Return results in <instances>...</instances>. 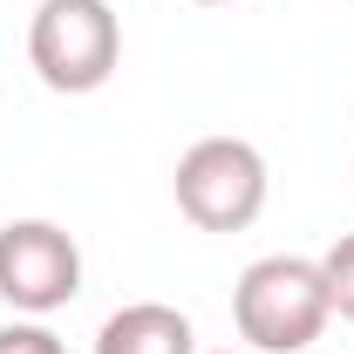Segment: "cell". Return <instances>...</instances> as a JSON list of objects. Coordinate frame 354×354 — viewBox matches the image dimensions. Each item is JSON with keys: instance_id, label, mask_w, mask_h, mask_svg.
<instances>
[{"instance_id": "6da1fadb", "label": "cell", "mask_w": 354, "mask_h": 354, "mask_svg": "<svg viewBox=\"0 0 354 354\" xmlns=\"http://www.w3.org/2000/svg\"><path fill=\"white\" fill-rule=\"evenodd\" d=\"M334 320L327 300V279L320 259H293V252H272L252 259L232 286V327L252 354H307Z\"/></svg>"}, {"instance_id": "7a4b0ae2", "label": "cell", "mask_w": 354, "mask_h": 354, "mask_svg": "<svg viewBox=\"0 0 354 354\" xmlns=\"http://www.w3.org/2000/svg\"><path fill=\"white\" fill-rule=\"evenodd\" d=\"M123 62V21L109 0H41L28 21V68L55 95H95Z\"/></svg>"}, {"instance_id": "3957f363", "label": "cell", "mask_w": 354, "mask_h": 354, "mask_svg": "<svg viewBox=\"0 0 354 354\" xmlns=\"http://www.w3.org/2000/svg\"><path fill=\"white\" fill-rule=\"evenodd\" d=\"M266 157L245 136H198L171 171V198L198 232H245L266 212Z\"/></svg>"}, {"instance_id": "277c9868", "label": "cell", "mask_w": 354, "mask_h": 354, "mask_svg": "<svg viewBox=\"0 0 354 354\" xmlns=\"http://www.w3.org/2000/svg\"><path fill=\"white\" fill-rule=\"evenodd\" d=\"M82 293V245L55 218H7L0 225V300L28 320L68 307Z\"/></svg>"}, {"instance_id": "5b68a950", "label": "cell", "mask_w": 354, "mask_h": 354, "mask_svg": "<svg viewBox=\"0 0 354 354\" xmlns=\"http://www.w3.org/2000/svg\"><path fill=\"white\" fill-rule=\"evenodd\" d=\"M95 354H198V334H191V313L164 300H130L95 327Z\"/></svg>"}, {"instance_id": "8992f818", "label": "cell", "mask_w": 354, "mask_h": 354, "mask_svg": "<svg viewBox=\"0 0 354 354\" xmlns=\"http://www.w3.org/2000/svg\"><path fill=\"white\" fill-rule=\"evenodd\" d=\"M320 279H327V300L341 320H354V232H341L327 252H320Z\"/></svg>"}, {"instance_id": "52a82bcc", "label": "cell", "mask_w": 354, "mask_h": 354, "mask_svg": "<svg viewBox=\"0 0 354 354\" xmlns=\"http://www.w3.org/2000/svg\"><path fill=\"white\" fill-rule=\"evenodd\" d=\"M0 354H68L62 341H55V327H41V320H7L0 327Z\"/></svg>"}, {"instance_id": "ba28073f", "label": "cell", "mask_w": 354, "mask_h": 354, "mask_svg": "<svg viewBox=\"0 0 354 354\" xmlns=\"http://www.w3.org/2000/svg\"><path fill=\"white\" fill-rule=\"evenodd\" d=\"M191 7H225V0H191Z\"/></svg>"}, {"instance_id": "9c48e42d", "label": "cell", "mask_w": 354, "mask_h": 354, "mask_svg": "<svg viewBox=\"0 0 354 354\" xmlns=\"http://www.w3.org/2000/svg\"><path fill=\"white\" fill-rule=\"evenodd\" d=\"M212 354H232V348H212Z\"/></svg>"}]
</instances>
